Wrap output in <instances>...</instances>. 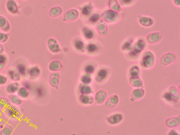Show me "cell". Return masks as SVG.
Returning <instances> with one entry per match:
<instances>
[{
	"label": "cell",
	"mask_w": 180,
	"mask_h": 135,
	"mask_svg": "<svg viewBox=\"0 0 180 135\" xmlns=\"http://www.w3.org/2000/svg\"><path fill=\"white\" fill-rule=\"evenodd\" d=\"M59 76L57 73H53L50 76V83L54 88H57L59 84Z\"/></svg>",
	"instance_id": "6da1fadb"
},
{
	"label": "cell",
	"mask_w": 180,
	"mask_h": 135,
	"mask_svg": "<svg viewBox=\"0 0 180 135\" xmlns=\"http://www.w3.org/2000/svg\"><path fill=\"white\" fill-rule=\"evenodd\" d=\"M80 101L84 104H90L93 103V97L87 95H83L80 97Z\"/></svg>",
	"instance_id": "7a4b0ae2"
},
{
	"label": "cell",
	"mask_w": 180,
	"mask_h": 135,
	"mask_svg": "<svg viewBox=\"0 0 180 135\" xmlns=\"http://www.w3.org/2000/svg\"><path fill=\"white\" fill-rule=\"evenodd\" d=\"M80 90L82 93L83 94H89L92 92V89L88 85L83 84L80 85Z\"/></svg>",
	"instance_id": "3957f363"
},
{
	"label": "cell",
	"mask_w": 180,
	"mask_h": 135,
	"mask_svg": "<svg viewBox=\"0 0 180 135\" xmlns=\"http://www.w3.org/2000/svg\"><path fill=\"white\" fill-rule=\"evenodd\" d=\"M82 81L83 83L86 84L90 83L91 81V79L90 77L87 76H84L82 77Z\"/></svg>",
	"instance_id": "277c9868"
},
{
	"label": "cell",
	"mask_w": 180,
	"mask_h": 135,
	"mask_svg": "<svg viewBox=\"0 0 180 135\" xmlns=\"http://www.w3.org/2000/svg\"><path fill=\"white\" fill-rule=\"evenodd\" d=\"M75 46L77 49H81L83 48V44L80 41H77L76 43Z\"/></svg>",
	"instance_id": "5b68a950"
},
{
	"label": "cell",
	"mask_w": 180,
	"mask_h": 135,
	"mask_svg": "<svg viewBox=\"0 0 180 135\" xmlns=\"http://www.w3.org/2000/svg\"><path fill=\"white\" fill-rule=\"evenodd\" d=\"M86 72L89 73H91L94 71L93 67L91 65H88L86 68Z\"/></svg>",
	"instance_id": "8992f818"
},
{
	"label": "cell",
	"mask_w": 180,
	"mask_h": 135,
	"mask_svg": "<svg viewBox=\"0 0 180 135\" xmlns=\"http://www.w3.org/2000/svg\"><path fill=\"white\" fill-rule=\"evenodd\" d=\"M91 8L90 6H87L84 8L83 13L84 14H87L90 12Z\"/></svg>",
	"instance_id": "52a82bcc"
},
{
	"label": "cell",
	"mask_w": 180,
	"mask_h": 135,
	"mask_svg": "<svg viewBox=\"0 0 180 135\" xmlns=\"http://www.w3.org/2000/svg\"><path fill=\"white\" fill-rule=\"evenodd\" d=\"M85 35L88 38H91L92 36V33L91 31L87 30V31L85 32Z\"/></svg>",
	"instance_id": "ba28073f"
},
{
	"label": "cell",
	"mask_w": 180,
	"mask_h": 135,
	"mask_svg": "<svg viewBox=\"0 0 180 135\" xmlns=\"http://www.w3.org/2000/svg\"><path fill=\"white\" fill-rule=\"evenodd\" d=\"M105 76V72L102 70L99 73L98 77L99 78L100 77V79H103Z\"/></svg>",
	"instance_id": "9c48e42d"
},
{
	"label": "cell",
	"mask_w": 180,
	"mask_h": 135,
	"mask_svg": "<svg viewBox=\"0 0 180 135\" xmlns=\"http://www.w3.org/2000/svg\"><path fill=\"white\" fill-rule=\"evenodd\" d=\"M88 50L90 52H92L94 51L96 49V47L94 45H90L88 46Z\"/></svg>",
	"instance_id": "30bf717a"
},
{
	"label": "cell",
	"mask_w": 180,
	"mask_h": 135,
	"mask_svg": "<svg viewBox=\"0 0 180 135\" xmlns=\"http://www.w3.org/2000/svg\"><path fill=\"white\" fill-rule=\"evenodd\" d=\"M97 16H96L95 15L94 16H92V17L91 18L90 20L92 22H95V21L97 20Z\"/></svg>",
	"instance_id": "8fae6325"
},
{
	"label": "cell",
	"mask_w": 180,
	"mask_h": 135,
	"mask_svg": "<svg viewBox=\"0 0 180 135\" xmlns=\"http://www.w3.org/2000/svg\"><path fill=\"white\" fill-rule=\"evenodd\" d=\"M41 89L40 88L38 89L37 90V94L39 95H42V94L43 93H42V92L41 91Z\"/></svg>",
	"instance_id": "7c38bea8"
}]
</instances>
